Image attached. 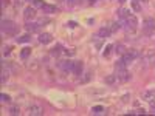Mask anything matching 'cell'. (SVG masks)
Returning a JSON list of instances; mask_svg holds the SVG:
<instances>
[{"instance_id": "5bb4252c", "label": "cell", "mask_w": 155, "mask_h": 116, "mask_svg": "<svg viewBox=\"0 0 155 116\" xmlns=\"http://www.w3.org/2000/svg\"><path fill=\"white\" fill-rule=\"evenodd\" d=\"M110 34H112V31H110V28H107V27H102V28H99L98 30V37L99 39H106V37H110Z\"/></svg>"}, {"instance_id": "d6986e66", "label": "cell", "mask_w": 155, "mask_h": 116, "mask_svg": "<svg viewBox=\"0 0 155 116\" xmlns=\"http://www.w3.org/2000/svg\"><path fill=\"white\" fill-rule=\"evenodd\" d=\"M8 113L12 114V116H17V114H20V107L19 105H11L8 108Z\"/></svg>"}, {"instance_id": "ba28073f", "label": "cell", "mask_w": 155, "mask_h": 116, "mask_svg": "<svg viewBox=\"0 0 155 116\" xmlns=\"http://www.w3.org/2000/svg\"><path fill=\"white\" fill-rule=\"evenodd\" d=\"M28 114H31V116H41V114H44L42 105H39V104H31V105L28 107Z\"/></svg>"}, {"instance_id": "ac0fdd59", "label": "cell", "mask_w": 155, "mask_h": 116, "mask_svg": "<svg viewBox=\"0 0 155 116\" xmlns=\"http://www.w3.org/2000/svg\"><path fill=\"white\" fill-rule=\"evenodd\" d=\"M9 74H11V71L8 70V67H5V65H3V70H2V84H5V82L8 81Z\"/></svg>"}, {"instance_id": "44dd1931", "label": "cell", "mask_w": 155, "mask_h": 116, "mask_svg": "<svg viewBox=\"0 0 155 116\" xmlns=\"http://www.w3.org/2000/svg\"><path fill=\"white\" fill-rule=\"evenodd\" d=\"M130 3H132V9L135 12H140L141 11V2H140V0H130Z\"/></svg>"}, {"instance_id": "f1b7e54d", "label": "cell", "mask_w": 155, "mask_h": 116, "mask_svg": "<svg viewBox=\"0 0 155 116\" xmlns=\"http://www.w3.org/2000/svg\"><path fill=\"white\" fill-rule=\"evenodd\" d=\"M0 99H2V102H11V96L9 95H5V93L0 95Z\"/></svg>"}, {"instance_id": "484cf974", "label": "cell", "mask_w": 155, "mask_h": 116, "mask_svg": "<svg viewBox=\"0 0 155 116\" xmlns=\"http://www.w3.org/2000/svg\"><path fill=\"white\" fill-rule=\"evenodd\" d=\"M37 68H39V62H37V60H31V63H28V70L36 71Z\"/></svg>"}, {"instance_id": "836d02e7", "label": "cell", "mask_w": 155, "mask_h": 116, "mask_svg": "<svg viewBox=\"0 0 155 116\" xmlns=\"http://www.w3.org/2000/svg\"><path fill=\"white\" fill-rule=\"evenodd\" d=\"M76 25H78L76 22H68V23H67V27H70V28H74Z\"/></svg>"}, {"instance_id": "277c9868", "label": "cell", "mask_w": 155, "mask_h": 116, "mask_svg": "<svg viewBox=\"0 0 155 116\" xmlns=\"http://www.w3.org/2000/svg\"><path fill=\"white\" fill-rule=\"evenodd\" d=\"M115 76H116V79H118V82H129L132 79V74L129 73L126 68L124 70H116L115 71Z\"/></svg>"}, {"instance_id": "6da1fadb", "label": "cell", "mask_w": 155, "mask_h": 116, "mask_svg": "<svg viewBox=\"0 0 155 116\" xmlns=\"http://www.w3.org/2000/svg\"><path fill=\"white\" fill-rule=\"evenodd\" d=\"M19 31V25L12 20H8V19H3L2 20V33L3 34H8V36H14L17 34Z\"/></svg>"}, {"instance_id": "1f68e13d", "label": "cell", "mask_w": 155, "mask_h": 116, "mask_svg": "<svg viewBox=\"0 0 155 116\" xmlns=\"http://www.w3.org/2000/svg\"><path fill=\"white\" fill-rule=\"evenodd\" d=\"M64 53H65L67 56H74L76 54V50H64Z\"/></svg>"}, {"instance_id": "7c38bea8", "label": "cell", "mask_w": 155, "mask_h": 116, "mask_svg": "<svg viewBox=\"0 0 155 116\" xmlns=\"http://www.w3.org/2000/svg\"><path fill=\"white\" fill-rule=\"evenodd\" d=\"M82 70H84V63L81 60H74V63H73V74L81 76L82 74Z\"/></svg>"}, {"instance_id": "74e56055", "label": "cell", "mask_w": 155, "mask_h": 116, "mask_svg": "<svg viewBox=\"0 0 155 116\" xmlns=\"http://www.w3.org/2000/svg\"><path fill=\"white\" fill-rule=\"evenodd\" d=\"M95 2H98V0H90V3H95Z\"/></svg>"}, {"instance_id": "8992f818", "label": "cell", "mask_w": 155, "mask_h": 116, "mask_svg": "<svg viewBox=\"0 0 155 116\" xmlns=\"http://www.w3.org/2000/svg\"><path fill=\"white\" fill-rule=\"evenodd\" d=\"M140 56V53H138V50H127L126 53L123 54V60L126 62V63H130V62H134L137 57Z\"/></svg>"}, {"instance_id": "4dcf8cb0", "label": "cell", "mask_w": 155, "mask_h": 116, "mask_svg": "<svg viewBox=\"0 0 155 116\" xmlns=\"http://www.w3.org/2000/svg\"><path fill=\"white\" fill-rule=\"evenodd\" d=\"M79 3H81V0H67V5H70V6H76Z\"/></svg>"}, {"instance_id": "7a4b0ae2", "label": "cell", "mask_w": 155, "mask_h": 116, "mask_svg": "<svg viewBox=\"0 0 155 116\" xmlns=\"http://www.w3.org/2000/svg\"><path fill=\"white\" fill-rule=\"evenodd\" d=\"M121 23H123V27L126 28L127 33H135L137 28H138V19L132 14V12H130V14H129Z\"/></svg>"}, {"instance_id": "4fadbf2b", "label": "cell", "mask_w": 155, "mask_h": 116, "mask_svg": "<svg viewBox=\"0 0 155 116\" xmlns=\"http://www.w3.org/2000/svg\"><path fill=\"white\" fill-rule=\"evenodd\" d=\"M144 59L149 62V65H155V50H147L144 53Z\"/></svg>"}, {"instance_id": "3957f363", "label": "cell", "mask_w": 155, "mask_h": 116, "mask_svg": "<svg viewBox=\"0 0 155 116\" xmlns=\"http://www.w3.org/2000/svg\"><path fill=\"white\" fill-rule=\"evenodd\" d=\"M73 63H74V60H70V59L59 60L58 62V68L62 70L64 73H73Z\"/></svg>"}, {"instance_id": "2e32d148", "label": "cell", "mask_w": 155, "mask_h": 116, "mask_svg": "<svg viewBox=\"0 0 155 116\" xmlns=\"http://www.w3.org/2000/svg\"><path fill=\"white\" fill-rule=\"evenodd\" d=\"M42 11L45 12V14H53V12H58V8L53 6V5H47L45 3V6L42 8Z\"/></svg>"}, {"instance_id": "d4e9b609", "label": "cell", "mask_w": 155, "mask_h": 116, "mask_svg": "<svg viewBox=\"0 0 155 116\" xmlns=\"http://www.w3.org/2000/svg\"><path fill=\"white\" fill-rule=\"evenodd\" d=\"M115 51H116V54L123 56V54L126 53L127 50H126V47H124V45H121V44H120V45H116V50H115Z\"/></svg>"}, {"instance_id": "d6a6232c", "label": "cell", "mask_w": 155, "mask_h": 116, "mask_svg": "<svg viewBox=\"0 0 155 116\" xmlns=\"http://www.w3.org/2000/svg\"><path fill=\"white\" fill-rule=\"evenodd\" d=\"M11 54V47H3V56H9Z\"/></svg>"}, {"instance_id": "9c48e42d", "label": "cell", "mask_w": 155, "mask_h": 116, "mask_svg": "<svg viewBox=\"0 0 155 116\" xmlns=\"http://www.w3.org/2000/svg\"><path fill=\"white\" fill-rule=\"evenodd\" d=\"M42 28V25L39 22H28L27 25H25V30H27L28 33H39Z\"/></svg>"}, {"instance_id": "cb8c5ba5", "label": "cell", "mask_w": 155, "mask_h": 116, "mask_svg": "<svg viewBox=\"0 0 155 116\" xmlns=\"http://www.w3.org/2000/svg\"><path fill=\"white\" fill-rule=\"evenodd\" d=\"M30 54H31V48H28V47L23 48V50L20 51V57H22V59H27Z\"/></svg>"}, {"instance_id": "e0dca14e", "label": "cell", "mask_w": 155, "mask_h": 116, "mask_svg": "<svg viewBox=\"0 0 155 116\" xmlns=\"http://www.w3.org/2000/svg\"><path fill=\"white\" fill-rule=\"evenodd\" d=\"M61 53H64V50H62V47H61V45H56L53 50L50 51V54L53 56V57H58V56H61Z\"/></svg>"}, {"instance_id": "52a82bcc", "label": "cell", "mask_w": 155, "mask_h": 116, "mask_svg": "<svg viewBox=\"0 0 155 116\" xmlns=\"http://www.w3.org/2000/svg\"><path fill=\"white\" fill-rule=\"evenodd\" d=\"M36 16H37V12H36V8L33 6H28V8H25V11H23V19L27 20V22H31L33 19H36Z\"/></svg>"}, {"instance_id": "e575fe53", "label": "cell", "mask_w": 155, "mask_h": 116, "mask_svg": "<svg viewBox=\"0 0 155 116\" xmlns=\"http://www.w3.org/2000/svg\"><path fill=\"white\" fill-rule=\"evenodd\" d=\"M23 2H25V0H16V5H17V6H20Z\"/></svg>"}, {"instance_id": "7402d4cb", "label": "cell", "mask_w": 155, "mask_h": 116, "mask_svg": "<svg viewBox=\"0 0 155 116\" xmlns=\"http://www.w3.org/2000/svg\"><path fill=\"white\" fill-rule=\"evenodd\" d=\"M121 27H123V23L118 20V22H113V23H110V27H109V28H110V31H112V33H115V31H118Z\"/></svg>"}, {"instance_id": "9a60e30c", "label": "cell", "mask_w": 155, "mask_h": 116, "mask_svg": "<svg viewBox=\"0 0 155 116\" xmlns=\"http://www.w3.org/2000/svg\"><path fill=\"white\" fill-rule=\"evenodd\" d=\"M16 42L17 44H28V42H31V36L30 34H25V36L16 37Z\"/></svg>"}, {"instance_id": "4316f807", "label": "cell", "mask_w": 155, "mask_h": 116, "mask_svg": "<svg viewBox=\"0 0 155 116\" xmlns=\"http://www.w3.org/2000/svg\"><path fill=\"white\" fill-rule=\"evenodd\" d=\"M33 5H34V8H44L45 6V2H44V0H34V2H33Z\"/></svg>"}, {"instance_id": "ffe728a7", "label": "cell", "mask_w": 155, "mask_h": 116, "mask_svg": "<svg viewBox=\"0 0 155 116\" xmlns=\"http://www.w3.org/2000/svg\"><path fill=\"white\" fill-rule=\"evenodd\" d=\"M104 82H106L107 85H113V84L118 82V79H116V76H115V74H110V76H107L106 79H104Z\"/></svg>"}, {"instance_id": "5b68a950", "label": "cell", "mask_w": 155, "mask_h": 116, "mask_svg": "<svg viewBox=\"0 0 155 116\" xmlns=\"http://www.w3.org/2000/svg\"><path fill=\"white\" fill-rule=\"evenodd\" d=\"M143 31L146 34H152L155 31V19L149 17V19H144L143 20Z\"/></svg>"}, {"instance_id": "8d00e7d4", "label": "cell", "mask_w": 155, "mask_h": 116, "mask_svg": "<svg viewBox=\"0 0 155 116\" xmlns=\"http://www.w3.org/2000/svg\"><path fill=\"white\" fill-rule=\"evenodd\" d=\"M140 2H141V3H147V2H149V0H140Z\"/></svg>"}, {"instance_id": "83f0119b", "label": "cell", "mask_w": 155, "mask_h": 116, "mask_svg": "<svg viewBox=\"0 0 155 116\" xmlns=\"http://www.w3.org/2000/svg\"><path fill=\"white\" fill-rule=\"evenodd\" d=\"M112 48H113V45H107V47L104 48V51H102V56H104V57H109V54H110Z\"/></svg>"}, {"instance_id": "30bf717a", "label": "cell", "mask_w": 155, "mask_h": 116, "mask_svg": "<svg viewBox=\"0 0 155 116\" xmlns=\"http://www.w3.org/2000/svg\"><path fill=\"white\" fill-rule=\"evenodd\" d=\"M141 99L146 101V102H152L155 101V90H146V92H143V95H141Z\"/></svg>"}, {"instance_id": "d590c367", "label": "cell", "mask_w": 155, "mask_h": 116, "mask_svg": "<svg viewBox=\"0 0 155 116\" xmlns=\"http://www.w3.org/2000/svg\"><path fill=\"white\" fill-rule=\"evenodd\" d=\"M8 3H9V0H3V2H2V6H3V8H5V6H6V5H8Z\"/></svg>"}, {"instance_id": "8fae6325", "label": "cell", "mask_w": 155, "mask_h": 116, "mask_svg": "<svg viewBox=\"0 0 155 116\" xmlns=\"http://www.w3.org/2000/svg\"><path fill=\"white\" fill-rule=\"evenodd\" d=\"M37 40L41 44H44V45H47V44H50L51 40H53V36H51L50 33H41L39 37H37Z\"/></svg>"}, {"instance_id": "603a6c76", "label": "cell", "mask_w": 155, "mask_h": 116, "mask_svg": "<svg viewBox=\"0 0 155 116\" xmlns=\"http://www.w3.org/2000/svg\"><path fill=\"white\" fill-rule=\"evenodd\" d=\"M106 111V108L102 107V105H95V107H92V113L93 114H102Z\"/></svg>"}, {"instance_id": "f546056e", "label": "cell", "mask_w": 155, "mask_h": 116, "mask_svg": "<svg viewBox=\"0 0 155 116\" xmlns=\"http://www.w3.org/2000/svg\"><path fill=\"white\" fill-rule=\"evenodd\" d=\"M90 77H92V73L87 71V73H85V76L81 79V82H82V84H84V82H88V81H90Z\"/></svg>"}, {"instance_id": "f35d334b", "label": "cell", "mask_w": 155, "mask_h": 116, "mask_svg": "<svg viewBox=\"0 0 155 116\" xmlns=\"http://www.w3.org/2000/svg\"><path fill=\"white\" fill-rule=\"evenodd\" d=\"M120 2H121V3H124V2H126V0H120Z\"/></svg>"}]
</instances>
